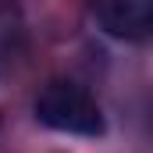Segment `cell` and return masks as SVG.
Here are the masks:
<instances>
[{"label":"cell","instance_id":"obj_1","mask_svg":"<svg viewBox=\"0 0 153 153\" xmlns=\"http://www.w3.org/2000/svg\"><path fill=\"white\" fill-rule=\"evenodd\" d=\"M36 121L64 135H85V139L103 135L100 103L75 82H50L36 96Z\"/></svg>","mask_w":153,"mask_h":153},{"label":"cell","instance_id":"obj_2","mask_svg":"<svg viewBox=\"0 0 153 153\" xmlns=\"http://www.w3.org/2000/svg\"><path fill=\"white\" fill-rule=\"evenodd\" d=\"M93 14L121 39H139L153 29V0H93Z\"/></svg>","mask_w":153,"mask_h":153}]
</instances>
